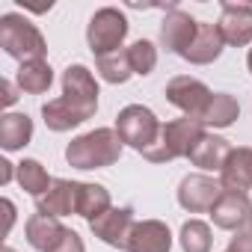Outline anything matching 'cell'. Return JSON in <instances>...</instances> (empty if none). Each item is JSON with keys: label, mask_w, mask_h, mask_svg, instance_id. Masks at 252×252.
<instances>
[{"label": "cell", "mask_w": 252, "mask_h": 252, "mask_svg": "<svg viewBox=\"0 0 252 252\" xmlns=\"http://www.w3.org/2000/svg\"><path fill=\"white\" fill-rule=\"evenodd\" d=\"M63 98L83 119H92L95 110H98V80H95V74L80 63L68 65L63 71Z\"/></svg>", "instance_id": "obj_6"}, {"label": "cell", "mask_w": 252, "mask_h": 252, "mask_svg": "<svg viewBox=\"0 0 252 252\" xmlns=\"http://www.w3.org/2000/svg\"><path fill=\"white\" fill-rule=\"evenodd\" d=\"M110 208H113V199H110V190L104 184L80 181V187H77V217H83L86 222H92L101 214H107Z\"/></svg>", "instance_id": "obj_20"}, {"label": "cell", "mask_w": 252, "mask_h": 252, "mask_svg": "<svg viewBox=\"0 0 252 252\" xmlns=\"http://www.w3.org/2000/svg\"><path fill=\"white\" fill-rule=\"evenodd\" d=\"M0 86H3V107H12L15 101H18V83H12V80H3V83H0Z\"/></svg>", "instance_id": "obj_30"}, {"label": "cell", "mask_w": 252, "mask_h": 252, "mask_svg": "<svg viewBox=\"0 0 252 252\" xmlns=\"http://www.w3.org/2000/svg\"><path fill=\"white\" fill-rule=\"evenodd\" d=\"M246 65H249V74H252V48H249V54H246Z\"/></svg>", "instance_id": "obj_33"}, {"label": "cell", "mask_w": 252, "mask_h": 252, "mask_svg": "<svg viewBox=\"0 0 252 252\" xmlns=\"http://www.w3.org/2000/svg\"><path fill=\"white\" fill-rule=\"evenodd\" d=\"M163 92H166V101H169L172 107H178L184 116L199 119V122H202L205 107L211 104V95H214L202 80H196V77H190V74H178V77H172V80L166 83Z\"/></svg>", "instance_id": "obj_7"}, {"label": "cell", "mask_w": 252, "mask_h": 252, "mask_svg": "<svg viewBox=\"0 0 252 252\" xmlns=\"http://www.w3.org/2000/svg\"><path fill=\"white\" fill-rule=\"evenodd\" d=\"M122 137L116 134V128H95L89 134L74 137L65 146V160L74 169H104L119 163L122 158Z\"/></svg>", "instance_id": "obj_1"}, {"label": "cell", "mask_w": 252, "mask_h": 252, "mask_svg": "<svg viewBox=\"0 0 252 252\" xmlns=\"http://www.w3.org/2000/svg\"><path fill=\"white\" fill-rule=\"evenodd\" d=\"M18 184H21V190L24 193H30L33 199H42L48 190H51V184H54V178L48 175V169L36 160V158H24L21 163H18Z\"/></svg>", "instance_id": "obj_24"}, {"label": "cell", "mask_w": 252, "mask_h": 252, "mask_svg": "<svg viewBox=\"0 0 252 252\" xmlns=\"http://www.w3.org/2000/svg\"><path fill=\"white\" fill-rule=\"evenodd\" d=\"M0 252H15V249H12V246H3V249H0Z\"/></svg>", "instance_id": "obj_34"}, {"label": "cell", "mask_w": 252, "mask_h": 252, "mask_svg": "<svg viewBox=\"0 0 252 252\" xmlns=\"http://www.w3.org/2000/svg\"><path fill=\"white\" fill-rule=\"evenodd\" d=\"M220 36L231 48L252 45V6L249 3H222L220 9Z\"/></svg>", "instance_id": "obj_10"}, {"label": "cell", "mask_w": 252, "mask_h": 252, "mask_svg": "<svg viewBox=\"0 0 252 252\" xmlns=\"http://www.w3.org/2000/svg\"><path fill=\"white\" fill-rule=\"evenodd\" d=\"M220 184H222V193L249 196V190H252V149L249 146L231 149V155L220 172Z\"/></svg>", "instance_id": "obj_13"}, {"label": "cell", "mask_w": 252, "mask_h": 252, "mask_svg": "<svg viewBox=\"0 0 252 252\" xmlns=\"http://www.w3.org/2000/svg\"><path fill=\"white\" fill-rule=\"evenodd\" d=\"M77 187L80 181H68V178H54L51 190L36 199V211L39 214H51V217H71L77 214Z\"/></svg>", "instance_id": "obj_15"}, {"label": "cell", "mask_w": 252, "mask_h": 252, "mask_svg": "<svg viewBox=\"0 0 252 252\" xmlns=\"http://www.w3.org/2000/svg\"><path fill=\"white\" fill-rule=\"evenodd\" d=\"M222 51H225V42H222V36H220V27L199 21L196 39H193L190 48L181 54V60H187L190 65H211L214 60H220Z\"/></svg>", "instance_id": "obj_16"}, {"label": "cell", "mask_w": 252, "mask_h": 252, "mask_svg": "<svg viewBox=\"0 0 252 252\" xmlns=\"http://www.w3.org/2000/svg\"><path fill=\"white\" fill-rule=\"evenodd\" d=\"M249 225H252V222H249Z\"/></svg>", "instance_id": "obj_35"}, {"label": "cell", "mask_w": 252, "mask_h": 252, "mask_svg": "<svg viewBox=\"0 0 252 252\" xmlns=\"http://www.w3.org/2000/svg\"><path fill=\"white\" fill-rule=\"evenodd\" d=\"M0 48L12 60H18L21 65L33 63V60H45V54H48V42H45L42 30L18 12H6L0 18Z\"/></svg>", "instance_id": "obj_2"}, {"label": "cell", "mask_w": 252, "mask_h": 252, "mask_svg": "<svg viewBox=\"0 0 252 252\" xmlns=\"http://www.w3.org/2000/svg\"><path fill=\"white\" fill-rule=\"evenodd\" d=\"M202 134H205V125L199 119H190V116L172 119L160 128L158 143L149 152H143V158L149 163H169V160H178V158H190V152H193V146L199 143Z\"/></svg>", "instance_id": "obj_3"}, {"label": "cell", "mask_w": 252, "mask_h": 252, "mask_svg": "<svg viewBox=\"0 0 252 252\" xmlns=\"http://www.w3.org/2000/svg\"><path fill=\"white\" fill-rule=\"evenodd\" d=\"M51 252H86V246H83V237H80L74 228H65L63 240H60Z\"/></svg>", "instance_id": "obj_28"}, {"label": "cell", "mask_w": 252, "mask_h": 252, "mask_svg": "<svg viewBox=\"0 0 252 252\" xmlns=\"http://www.w3.org/2000/svg\"><path fill=\"white\" fill-rule=\"evenodd\" d=\"M237 119H240V104L228 92H214L211 104L202 113V125H205V128H231Z\"/></svg>", "instance_id": "obj_21"}, {"label": "cell", "mask_w": 252, "mask_h": 252, "mask_svg": "<svg viewBox=\"0 0 252 252\" xmlns=\"http://www.w3.org/2000/svg\"><path fill=\"white\" fill-rule=\"evenodd\" d=\"M63 234H65V225L57 220V217H51V214H33L27 222H24V237H27V243L36 249V252H51L60 240H63Z\"/></svg>", "instance_id": "obj_18"}, {"label": "cell", "mask_w": 252, "mask_h": 252, "mask_svg": "<svg viewBox=\"0 0 252 252\" xmlns=\"http://www.w3.org/2000/svg\"><path fill=\"white\" fill-rule=\"evenodd\" d=\"M33 140V119L27 113H3L0 116V149L21 152Z\"/></svg>", "instance_id": "obj_19"}, {"label": "cell", "mask_w": 252, "mask_h": 252, "mask_svg": "<svg viewBox=\"0 0 252 252\" xmlns=\"http://www.w3.org/2000/svg\"><path fill=\"white\" fill-rule=\"evenodd\" d=\"M160 128H163V122L146 104H128V107H122L119 116H116V134L122 137L125 146L140 152V155L149 152L158 143Z\"/></svg>", "instance_id": "obj_4"}, {"label": "cell", "mask_w": 252, "mask_h": 252, "mask_svg": "<svg viewBox=\"0 0 252 252\" xmlns=\"http://www.w3.org/2000/svg\"><path fill=\"white\" fill-rule=\"evenodd\" d=\"M225 252H252V231H234V237L228 240Z\"/></svg>", "instance_id": "obj_29"}, {"label": "cell", "mask_w": 252, "mask_h": 252, "mask_svg": "<svg viewBox=\"0 0 252 252\" xmlns=\"http://www.w3.org/2000/svg\"><path fill=\"white\" fill-rule=\"evenodd\" d=\"M125 252H172V231L160 220H140L131 228Z\"/></svg>", "instance_id": "obj_14"}, {"label": "cell", "mask_w": 252, "mask_h": 252, "mask_svg": "<svg viewBox=\"0 0 252 252\" xmlns=\"http://www.w3.org/2000/svg\"><path fill=\"white\" fill-rule=\"evenodd\" d=\"M196 30H199V21L193 15H187L184 9H169L163 24H160V45H163V51L181 57L190 48V42L196 39Z\"/></svg>", "instance_id": "obj_11"}, {"label": "cell", "mask_w": 252, "mask_h": 252, "mask_svg": "<svg viewBox=\"0 0 252 252\" xmlns=\"http://www.w3.org/2000/svg\"><path fill=\"white\" fill-rule=\"evenodd\" d=\"M137 225V220H134V208H128V205H122V208H110L107 214H101L98 220H92L89 222V231L101 240V243H107V246H113V249H128V237H131V228Z\"/></svg>", "instance_id": "obj_9"}, {"label": "cell", "mask_w": 252, "mask_h": 252, "mask_svg": "<svg viewBox=\"0 0 252 252\" xmlns=\"http://www.w3.org/2000/svg\"><path fill=\"white\" fill-rule=\"evenodd\" d=\"M15 83L21 92L27 95H45L54 83V68L48 60H33V63H24L18 65V74H15Z\"/></svg>", "instance_id": "obj_22"}, {"label": "cell", "mask_w": 252, "mask_h": 252, "mask_svg": "<svg viewBox=\"0 0 252 252\" xmlns=\"http://www.w3.org/2000/svg\"><path fill=\"white\" fill-rule=\"evenodd\" d=\"M222 196V184L205 172H193L184 175L178 184V205L190 214H211V208L217 205V199Z\"/></svg>", "instance_id": "obj_8"}, {"label": "cell", "mask_w": 252, "mask_h": 252, "mask_svg": "<svg viewBox=\"0 0 252 252\" xmlns=\"http://www.w3.org/2000/svg\"><path fill=\"white\" fill-rule=\"evenodd\" d=\"M125 51H128V60H131L134 74L149 77V74L158 68V48H155V42H149V39H137L131 48H125Z\"/></svg>", "instance_id": "obj_27"}, {"label": "cell", "mask_w": 252, "mask_h": 252, "mask_svg": "<svg viewBox=\"0 0 252 252\" xmlns=\"http://www.w3.org/2000/svg\"><path fill=\"white\" fill-rule=\"evenodd\" d=\"M0 205H3V217H6L3 234H9V231H12V225H15V202H12V199H3Z\"/></svg>", "instance_id": "obj_31"}, {"label": "cell", "mask_w": 252, "mask_h": 252, "mask_svg": "<svg viewBox=\"0 0 252 252\" xmlns=\"http://www.w3.org/2000/svg\"><path fill=\"white\" fill-rule=\"evenodd\" d=\"M228 155H231L228 140L205 131V134L199 137V143L193 146V152H190V163H193V166H199L202 172H222V166H225Z\"/></svg>", "instance_id": "obj_17"}, {"label": "cell", "mask_w": 252, "mask_h": 252, "mask_svg": "<svg viewBox=\"0 0 252 252\" xmlns=\"http://www.w3.org/2000/svg\"><path fill=\"white\" fill-rule=\"evenodd\" d=\"M178 243L184 252H211L214 246V231L202 220H187L178 231Z\"/></svg>", "instance_id": "obj_26"}, {"label": "cell", "mask_w": 252, "mask_h": 252, "mask_svg": "<svg viewBox=\"0 0 252 252\" xmlns=\"http://www.w3.org/2000/svg\"><path fill=\"white\" fill-rule=\"evenodd\" d=\"M12 175H18V166L9 163V160H0V184H9Z\"/></svg>", "instance_id": "obj_32"}, {"label": "cell", "mask_w": 252, "mask_h": 252, "mask_svg": "<svg viewBox=\"0 0 252 252\" xmlns=\"http://www.w3.org/2000/svg\"><path fill=\"white\" fill-rule=\"evenodd\" d=\"M211 220L217 228L225 231H243L252 222V202L243 193H222L217 205L211 208Z\"/></svg>", "instance_id": "obj_12"}, {"label": "cell", "mask_w": 252, "mask_h": 252, "mask_svg": "<svg viewBox=\"0 0 252 252\" xmlns=\"http://www.w3.org/2000/svg\"><path fill=\"white\" fill-rule=\"evenodd\" d=\"M128 30H131L128 15L116 6H104L86 24V45L95 54V60L107 57V54H116V51H122V42L128 39Z\"/></svg>", "instance_id": "obj_5"}, {"label": "cell", "mask_w": 252, "mask_h": 252, "mask_svg": "<svg viewBox=\"0 0 252 252\" xmlns=\"http://www.w3.org/2000/svg\"><path fill=\"white\" fill-rule=\"evenodd\" d=\"M95 68L101 74V80L113 83V86H122L134 77V68H131V60H128V51H116V54H107V57H98L95 60Z\"/></svg>", "instance_id": "obj_25"}, {"label": "cell", "mask_w": 252, "mask_h": 252, "mask_svg": "<svg viewBox=\"0 0 252 252\" xmlns=\"http://www.w3.org/2000/svg\"><path fill=\"white\" fill-rule=\"evenodd\" d=\"M42 119H45V125H48V131H54V134H65V131H71V128H77V125L86 122L63 95L42 104Z\"/></svg>", "instance_id": "obj_23"}]
</instances>
